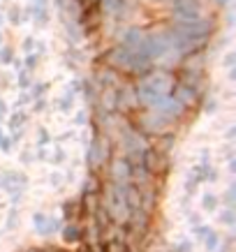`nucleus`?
<instances>
[{"label":"nucleus","instance_id":"nucleus-1","mask_svg":"<svg viewBox=\"0 0 236 252\" xmlns=\"http://www.w3.org/2000/svg\"><path fill=\"white\" fill-rule=\"evenodd\" d=\"M174 77L169 72H151L146 77L139 79L137 84V102H141L144 107L153 109L158 102L171 95L174 91Z\"/></svg>","mask_w":236,"mask_h":252},{"label":"nucleus","instance_id":"nucleus-2","mask_svg":"<svg viewBox=\"0 0 236 252\" xmlns=\"http://www.w3.org/2000/svg\"><path fill=\"white\" fill-rule=\"evenodd\" d=\"M107 63L116 69H123V72H144V69L151 67V58L144 54H135L125 46H116L107 54Z\"/></svg>","mask_w":236,"mask_h":252},{"label":"nucleus","instance_id":"nucleus-3","mask_svg":"<svg viewBox=\"0 0 236 252\" xmlns=\"http://www.w3.org/2000/svg\"><path fill=\"white\" fill-rule=\"evenodd\" d=\"M171 31L183 35L188 39H199V42H206V37L211 35V23L206 19H190V21H176L171 26Z\"/></svg>","mask_w":236,"mask_h":252},{"label":"nucleus","instance_id":"nucleus-4","mask_svg":"<svg viewBox=\"0 0 236 252\" xmlns=\"http://www.w3.org/2000/svg\"><path fill=\"white\" fill-rule=\"evenodd\" d=\"M109 176H111L109 183H118V185L132 183V164L125 158H116L111 162V167H109Z\"/></svg>","mask_w":236,"mask_h":252},{"label":"nucleus","instance_id":"nucleus-5","mask_svg":"<svg viewBox=\"0 0 236 252\" xmlns=\"http://www.w3.org/2000/svg\"><path fill=\"white\" fill-rule=\"evenodd\" d=\"M199 0H174V14L178 16V21H190V19H199Z\"/></svg>","mask_w":236,"mask_h":252},{"label":"nucleus","instance_id":"nucleus-6","mask_svg":"<svg viewBox=\"0 0 236 252\" xmlns=\"http://www.w3.org/2000/svg\"><path fill=\"white\" fill-rule=\"evenodd\" d=\"M107 158H109V144L102 137H95V141L91 146V153H88V167L98 169Z\"/></svg>","mask_w":236,"mask_h":252},{"label":"nucleus","instance_id":"nucleus-7","mask_svg":"<svg viewBox=\"0 0 236 252\" xmlns=\"http://www.w3.org/2000/svg\"><path fill=\"white\" fill-rule=\"evenodd\" d=\"M171 97L181 104L183 109L185 107H192L195 102H197V91H192V88H188V86H174V91H171Z\"/></svg>","mask_w":236,"mask_h":252},{"label":"nucleus","instance_id":"nucleus-8","mask_svg":"<svg viewBox=\"0 0 236 252\" xmlns=\"http://www.w3.org/2000/svg\"><path fill=\"white\" fill-rule=\"evenodd\" d=\"M102 252H128V243H125L123 236H111L107 238V245H104Z\"/></svg>","mask_w":236,"mask_h":252},{"label":"nucleus","instance_id":"nucleus-9","mask_svg":"<svg viewBox=\"0 0 236 252\" xmlns=\"http://www.w3.org/2000/svg\"><path fill=\"white\" fill-rule=\"evenodd\" d=\"M63 238H65L67 243H76V241H81V227H79L76 222H69L67 227L63 229Z\"/></svg>","mask_w":236,"mask_h":252},{"label":"nucleus","instance_id":"nucleus-10","mask_svg":"<svg viewBox=\"0 0 236 252\" xmlns=\"http://www.w3.org/2000/svg\"><path fill=\"white\" fill-rule=\"evenodd\" d=\"M84 194H100V181H98V176L91 174L88 176V181H86V190Z\"/></svg>","mask_w":236,"mask_h":252},{"label":"nucleus","instance_id":"nucleus-11","mask_svg":"<svg viewBox=\"0 0 236 252\" xmlns=\"http://www.w3.org/2000/svg\"><path fill=\"white\" fill-rule=\"evenodd\" d=\"M79 206H81L79 201H67V204H65V215H67L69 222L76 220V215H79Z\"/></svg>","mask_w":236,"mask_h":252},{"label":"nucleus","instance_id":"nucleus-12","mask_svg":"<svg viewBox=\"0 0 236 252\" xmlns=\"http://www.w3.org/2000/svg\"><path fill=\"white\" fill-rule=\"evenodd\" d=\"M202 204H204L206 211H215V206H218V199H215L213 194H204V201H202Z\"/></svg>","mask_w":236,"mask_h":252},{"label":"nucleus","instance_id":"nucleus-13","mask_svg":"<svg viewBox=\"0 0 236 252\" xmlns=\"http://www.w3.org/2000/svg\"><path fill=\"white\" fill-rule=\"evenodd\" d=\"M215 243H218V236H215L213 231H208V236H206V248H208V250H215Z\"/></svg>","mask_w":236,"mask_h":252},{"label":"nucleus","instance_id":"nucleus-14","mask_svg":"<svg viewBox=\"0 0 236 252\" xmlns=\"http://www.w3.org/2000/svg\"><path fill=\"white\" fill-rule=\"evenodd\" d=\"M222 222H227V224H232V222H234V211H232V208H227V211L222 213Z\"/></svg>","mask_w":236,"mask_h":252},{"label":"nucleus","instance_id":"nucleus-15","mask_svg":"<svg viewBox=\"0 0 236 252\" xmlns=\"http://www.w3.org/2000/svg\"><path fill=\"white\" fill-rule=\"evenodd\" d=\"M176 252H190V245H188V243H178Z\"/></svg>","mask_w":236,"mask_h":252},{"label":"nucleus","instance_id":"nucleus-16","mask_svg":"<svg viewBox=\"0 0 236 252\" xmlns=\"http://www.w3.org/2000/svg\"><path fill=\"white\" fill-rule=\"evenodd\" d=\"M26 252H44V250H37V248H31V250H26Z\"/></svg>","mask_w":236,"mask_h":252},{"label":"nucleus","instance_id":"nucleus-17","mask_svg":"<svg viewBox=\"0 0 236 252\" xmlns=\"http://www.w3.org/2000/svg\"><path fill=\"white\" fill-rule=\"evenodd\" d=\"M95 252H102V250H100V248H98V250H95Z\"/></svg>","mask_w":236,"mask_h":252},{"label":"nucleus","instance_id":"nucleus-18","mask_svg":"<svg viewBox=\"0 0 236 252\" xmlns=\"http://www.w3.org/2000/svg\"><path fill=\"white\" fill-rule=\"evenodd\" d=\"M54 252H63V250H54Z\"/></svg>","mask_w":236,"mask_h":252}]
</instances>
